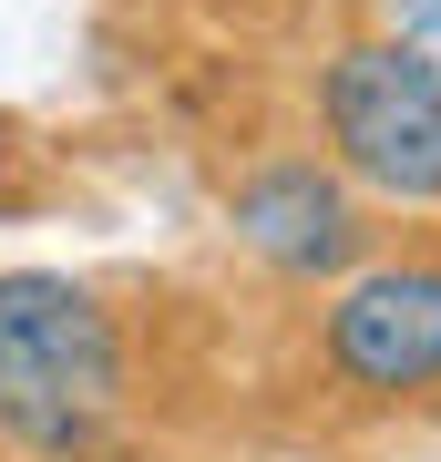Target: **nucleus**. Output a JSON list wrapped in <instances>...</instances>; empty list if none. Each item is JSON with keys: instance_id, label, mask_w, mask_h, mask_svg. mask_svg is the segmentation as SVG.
I'll return each instance as SVG.
<instances>
[{"instance_id": "obj_1", "label": "nucleus", "mask_w": 441, "mask_h": 462, "mask_svg": "<svg viewBox=\"0 0 441 462\" xmlns=\"http://www.w3.org/2000/svg\"><path fill=\"white\" fill-rule=\"evenodd\" d=\"M124 411V329L93 288L11 267L0 278V431L41 462L93 452Z\"/></svg>"}, {"instance_id": "obj_2", "label": "nucleus", "mask_w": 441, "mask_h": 462, "mask_svg": "<svg viewBox=\"0 0 441 462\" xmlns=\"http://www.w3.org/2000/svg\"><path fill=\"white\" fill-rule=\"evenodd\" d=\"M318 124L328 154L390 206H431L441 196V72L410 62L400 42H349L318 83Z\"/></svg>"}, {"instance_id": "obj_3", "label": "nucleus", "mask_w": 441, "mask_h": 462, "mask_svg": "<svg viewBox=\"0 0 441 462\" xmlns=\"http://www.w3.org/2000/svg\"><path fill=\"white\" fill-rule=\"evenodd\" d=\"M328 370L370 401L441 391V257H400L339 288L328 309Z\"/></svg>"}, {"instance_id": "obj_4", "label": "nucleus", "mask_w": 441, "mask_h": 462, "mask_svg": "<svg viewBox=\"0 0 441 462\" xmlns=\"http://www.w3.org/2000/svg\"><path fill=\"white\" fill-rule=\"evenodd\" d=\"M236 236L267 267H288V278H328V267H349V247H360V206L318 165H267L236 196Z\"/></svg>"}, {"instance_id": "obj_5", "label": "nucleus", "mask_w": 441, "mask_h": 462, "mask_svg": "<svg viewBox=\"0 0 441 462\" xmlns=\"http://www.w3.org/2000/svg\"><path fill=\"white\" fill-rule=\"evenodd\" d=\"M410 62H431L441 72V0H400V32H390Z\"/></svg>"}]
</instances>
